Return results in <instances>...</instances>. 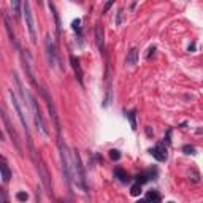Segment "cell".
<instances>
[{"instance_id": "18", "label": "cell", "mask_w": 203, "mask_h": 203, "mask_svg": "<svg viewBox=\"0 0 203 203\" xmlns=\"http://www.w3.org/2000/svg\"><path fill=\"white\" fill-rule=\"evenodd\" d=\"M114 178H117L121 183H127L129 181V176H127V173L122 170L121 167H117V168H114Z\"/></svg>"}, {"instance_id": "11", "label": "cell", "mask_w": 203, "mask_h": 203, "mask_svg": "<svg viewBox=\"0 0 203 203\" xmlns=\"http://www.w3.org/2000/svg\"><path fill=\"white\" fill-rule=\"evenodd\" d=\"M70 64H71V67H73V71H75V75H76V80H78V83H80L81 86H84V80H83L84 73H83V68H81L80 59H78V57H75L73 54H70Z\"/></svg>"}, {"instance_id": "1", "label": "cell", "mask_w": 203, "mask_h": 203, "mask_svg": "<svg viewBox=\"0 0 203 203\" xmlns=\"http://www.w3.org/2000/svg\"><path fill=\"white\" fill-rule=\"evenodd\" d=\"M57 146H59V154H60V163H62V173H64V179L67 186H68V190L73 194L75 192V171H73V165L70 162V156H68V151H67V146L65 143L62 141V138L57 137Z\"/></svg>"}, {"instance_id": "34", "label": "cell", "mask_w": 203, "mask_h": 203, "mask_svg": "<svg viewBox=\"0 0 203 203\" xmlns=\"http://www.w3.org/2000/svg\"><path fill=\"white\" fill-rule=\"evenodd\" d=\"M37 2H38V3H41V0H37Z\"/></svg>"}, {"instance_id": "25", "label": "cell", "mask_w": 203, "mask_h": 203, "mask_svg": "<svg viewBox=\"0 0 203 203\" xmlns=\"http://www.w3.org/2000/svg\"><path fill=\"white\" fill-rule=\"evenodd\" d=\"M110 159L111 160H119L121 159V152L117 151V149H111L110 151Z\"/></svg>"}, {"instance_id": "28", "label": "cell", "mask_w": 203, "mask_h": 203, "mask_svg": "<svg viewBox=\"0 0 203 203\" xmlns=\"http://www.w3.org/2000/svg\"><path fill=\"white\" fill-rule=\"evenodd\" d=\"M170 138H171V129H168V130H167V135H165V143H167V144L171 143Z\"/></svg>"}, {"instance_id": "23", "label": "cell", "mask_w": 203, "mask_h": 203, "mask_svg": "<svg viewBox=\"0 0 203 203\" xmlns=\"http://www.w3.org/2000/svg\"><path fill=\"white\" fill-rule=\"evenodd\" d=\"M135 181L137 183H140V184H144V183H148L149 181V176H148V173H140V174H137V178H135Z\"/></svg>"}, {"instance_id": "30", "label": "cell", "mask_w": 203, "mask_h": 203, "mask_svg": "<svg viewBox=\"0 0 203 203\" xmlns=\"http://www.w3.org/2000/svg\"><path fill=\"white\" fill-rule=\"evenodd\" d=\"M0 194H2V203H7V194L3 189H0Z\"/></svg>"}, {"instance_id": "10", "label": "cell", "mask_w": 203, "mask_h": 203, "mask_svg": "<svg viewBox=\"0 0 203 203\" xmlns=\"http://www.w3.org/2000/svg\"><path fill=\"white\" fill-rule=\"evenodd\" d=\"M44 46H46V56H48V64L51 67L56 65V62H57V51H56V46L53 40H51V37L46 35V40H44Z\"/></svg>"}, {"instance_id": "2", "label": "cell", "mask_w": 203, "mask_h": 203, "mask_svg": "<svg viewBox=\"0 0 203 203\" xmlns=\"http://www.w3.org/2000/svg\"><path fill=\"white\" fill-rule=\"evenodd\" d=\"M73 171H75V181L78 186H81L83 192H89V186H87V178H86V170H84L83 160L78 149H73Z\"/></svg>"}, {"instance_id": "35", "label": "cell", "mask_w": 203, "mask_h": 203, "mask_svg": "<svg viewBox=\"0 0 203 203\" xmlns=\"http://www.w3.org/2000/svg\"><path fill=\"white\" fill-rule=\"evenodd\" d=\"M80 2H84V0H80Z\"/></svg>"}, {"instance_id": "13", "label": "cell", "mask_w": 203, "mask_h": 203, "mask_svg": "<svg viewBox=\"0 0 203 203\" xmlns=\"http://www.w3.org/2000/svg\"><path fill=\"white\" fill-rule=\"evenodd\" d=\"M48 7H49L51 13H53V16H54V22H56V35H57V38H59L60 33H62V24H60V18H59V13H57V8H56V5L51 2V0H49Z\"/></svg>"}, {"instance_id": "22", "label": "cell", "mask_w": 203, "mask_h": 203, "mask_svg": "<svg viewBox=\"0 0 203 203\" xmlns=\"http://www.w3.org/2000/svg\"><path fill=\"white\" fill-rule=\"evenodd\" d=\"M140 194H141V184L135 181V184L130 187V195H132V197H138Z\"/></svg>"}, {"instance_id": "9", "label": "cell", "mask_w": 203, "mask_h": 203, "mask_svg": "<svg viewBox=\"0 0 203 203\" xmlns=\"http://www.w3.org/2000/svg\"><path fill=\"white\" fill-rule=\"evenodd\" d=\"M149 154L154 157L156 160H159V162H163V160H167V157H168V152H167V146L165 143H162L159 141L154 148H151L149 149Z\"/></svg>"}, {"instance_id": "17", "label": "cell", "mask_w": 203, "mask_h": 203, "mask_svg": "<svg viewBox=\"0 0 203 203\" xmlns=\"http://www.w3.org/2000/svg\"><path fill=\"white\" fill-rule=\"evenodd\" d=\"M0 170H2V179H3V183L7 184L10 183V179H11V171H10V168L7 165V162H5V159L2 157V163H0Z\"/></svg>"}, {"instance_id": "19", "label": "cell", "mask_w": 203, "mask_h": 203, "mask_svg": "<svg viewBox=\"0 0 203 203\" xmlns=\"http://www.w3.org/2000/svg\"><path fill=\"white\" fill-rule=\"evenodd\" d=\"M21 7H22V0H11V8L16 18H21Z\"/></svg>"}, {"instance_id": "15", "label": "cell", "mask_w": 203, "mask_h": 203, "mask_svg": "<svg viewBox=\"0 0 203 203\" xmlns=\"http://www.w3.org/2000/svg\"><path fill=\"white\" fill-rule=\"evenodd\" d=\"M71 29L76 32L78 44H80V46H83V44H84V41H83V27H81V19H80V18L71 22Z\"/></svg>"}, {"instance_id": "4", "label": "cell", "mask_w": 203, "mask_h": 203, "mask_svg": "<svg viewBox=\"0 0 203 203\" xmlns=\"http://www.w3.org/2000/svg\"><path fill=\"white\" fill-rule=\"evenodd\" d=\"M8 94H10L11 103H13V106H14V110H16V113H18V116H19V119H21V122H22V127H24V130H26V133H27V143H29V146H32L33 143H32V137H30V130H29V122H27V119H26L24 110H22V106H21V103H19V100H18V97H16V94H14L13 91H10Z\"/></svg>"}, {"instance_id": "3", "label": "cell", "mask_w": 203, "mask_h": 203, "mask_svg": "<svg viewBox=\"0 0 203 203\" xmlns=\"http://www.w3.org/2000/svg\"><path fill=\"white\" fill-rule=\"evenodd\" d=\"M27 103L30 105V110L33 113V119H35V124H37V127H38V130H40L44 137H48V129H46V124H44V119H43V116H41V111H40V106H38L37 103V100L33 95H30L29 92H27Z\"/></svg>"}, {"instance_id": "12", "label": "cell", "mask_w": 203, "mask_h": 203, "mask_svg": "<svg viewBox=\"0 0 203 203\" xmlns=\"http://www.w3.org/2000/svg\"><path fill=\"white\" fill-rule=\"evenodd\" d=\"M95 43L100 53H105V38H103V26L98 24L95 26Z\"/></svg>"}, {"instance_id": "21", "label": "cell", "mask_w": 203, "mask_h": 203, "mask_svg": "<svg viewBox=\"0 0 203 203\" xmlns=\"http://www.w3.org/2000/svg\"><path fill=\"white\" fill-rule=\"evenodd\" d=\"M127 117H129V121H130V127H132V130H137V111L132 110V111L127 114Z\"/></svg>"}, {"instance_id": "33", "label": "cell", "mask_w": 203, "mask_h": 203, "mask_svg": "<svg viewBox=\"0 0 203 203\" xmlns=\"http://www.w3.org/2000/svg\"><path fill=\"white\" fill-rule=\"evenodd\" d=\"M194 51H195V43H192V44L189 46V53H194Z\"/></svg>"}, {"instance_id": "29", "label": "cell", "mask_w": 203, "mask_h": 203, "mask_svg": "<svg viewBox=\"0 0 203 203\" xmlns=\"http://www.w3.org/2000/svg\"><path fill=\"white\" fill-rule=\"evenodd\" d=\"M114 2H116V0H108V2H106V5H105V8H103V13H106V11L111 8V5L114 3Z\"/></svg>"}, {"instance_id": "6", "label": "cell", "mask_w": 203, "mask_h": 203, "mask_svg": "<svg viewBox=\"0 0 203 203\" xmlns=\"http://www.w3.org/2000/svg\"><path fill=\"white\" fill-rule=\"evenodd\" d=\"M41 95L43 98L46 100V105H48V110H49V116L54 122V127H56V132H57V137H60V122H59V116H57V111H56V106H54V102L53 97L49 95V92L46 91V87H41Z\"/></svg>"}, {"instance_id": "24", "label": "cell", "mask_w": 203, "mask_h": 203, "mask_svg": "<svg viewBox=\"0 0 203 203\" xmlns=\"http://www.w3.org/2000/svg\"><path fill=\"white\" fill-rule=\"evenodd\" d=\"M183 152H184V154H197V152H195V148H194V146L192 144H184L183 146Z\"/></svg>"}, {"instance_id": "8", "label": "cell", "mask_w": 203, "mask_h": 203, "mask_svg": "<svg viewBox=\"0 0 203 203\" xmlns=\"http://www.w3.org/2000/svg\"><path fill=\"white\" fill-rule=\"evenodd\" d=\"M2 119H3V124H5V129H7V132L10 133V137H11V141H13L16 151H18V152H22V149H21V143H19V137H18V133H16V130H14L13 124L10 122L8 114L5 113V110H2Z\"/></svg>"}, {"instance_id": "16", "label": "cell", "mask_w": 203, "mask_h": 203, "mask_svg": "<svg viewBox=\"0 0 203 203\" xmlns=\"http://www.w3.org/2000/svg\"><path fill=\"white\" fill-rule=\"evenodd\" d=\"M138 56H140V51L138 48H130V51L127 53V57H126V62L129 65H137L138 64Z\"/></svg>"}, {"instance_id": "32", "label": "cell", "mask_w": 203, "mask_h": 203, "mask_svg": "<svg viewBox=\"0 0 203 203\" xmlns=\"http://www.w3.org/2000/svg\"><path fill=\"white\" fill-rule=\"evenodd\" d=\"M154 51H156V46H151V48H149V53H148V59L151 57V54H154Z\"/></svg>"}, {"instance_id": "20", "label": "cell", "mask_w": 203, "mask_h": 203, "mask_svg": "<svg viewBox=\"0 0 203 203\" xmlns=\"http://www.w3.org/2000/svg\"><path fill=\"white\" fill-rule=\"evenodd\" d=\"M144 198L148 201H160L162 197H160V194L157 192V190H149V192L144 195Z\"/></svg>"}, {"instance_id": "14", "label": "cell", "mask_w": 203, "mask_h": 203, "mask_svg": "<svg viewBox=\"0 0 203 203\" xmlns=\"http://www.w3.org/2000/svg\"><path fill=\"white\" fill-rule=\"evenodd\" d=\"M3 21H5V29H7V32H8V37H10L11 43H13L14 46L19 49V46H18V41H16V35H14V32H13V27H11V21H10V16H8V13H5V14H3Z\"/></svg>"}, {"instance_id": "7", "label": "cell", "mask_w": 203, "mask_h": 203, "mask_svg": "<svg viewBox=\"0 0 203 203\" xmlns=\"http://www.w3.org/2000/svg\"><path fill=\"white\" fill-rule=\"evenodd\" d=\"M105 78H106V87H105V97L102 102L103 108H108L113 103V81H111V75H110V62L106 60V67H105Z\"/></svg>"}, {"instance_id": "31", "label": "cell", "mask_w": 203, "mask_h": 203, "mask_svg": "<svg viewBox=\"0 0 203 203\" xmlns=\"http://www.w3.org/2000/svg\"><path fill=\"white\" fill-rule=\"evenodd\" d=\"M146 135H148V137H152V135H154V133H152V130H151V127H149V126L146 127Z\"/></svg>"}, {"instance_id": "26", "label": "cell", "mask_w": 203, "mask_h": 203, "mask_svg": "<svg viewBox=\"0 0 203 203\" xmlns=\"http://www.w3.org/2000/svg\"><path fill=\"white\" fill-rule=\"evenodd\" d=\"M16 200L18 201H27L29 200V194L27 192H18L16 194Z\"/></svg>"}, {"instance_id": "5", "label": "cell", "mask_w": 203, "mask_h": 203, "mask_svg": "<svg viewBox=\"0 0 203 203\" xmlns=\"http://www.w3.org/2000/svg\"><path fill=\"white\" fill-rule=\"evenodd\" d=\"M22 10H24V18H26V26L27 30H29L30 40L32 43H37V32H35V21H33V14H32V8L29 0H22Z\"/></svg>"}, {"instance_id": "27", "label": "cell", "mask_w": 203, "mask_h": 203, "mask_svg": "<svg viewBox=\"0 0 203 203\" xmlns=\"http://www.w3.org/2000/svg\"><path fill=\"white\" fill-rule=\"evenodd\" d=\"M121 22H122V10H117V13H116V26H121Z\"/></svg>"}]
</instances>
